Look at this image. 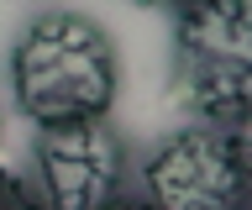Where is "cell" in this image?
<instances>
[{"label": "cell", "mask_w": 252, "mask_h": 210, "mask_svg": "<svg viewBox=\"0 0 252 210\" xmlns=\"http://www.w3.org/2000/svg\"><path fill=\"white\" fill-rule=\"evenodd\" d=\"M126 184V142L105 121L37 131V194L47 210H105Z\"/></svg>", "instance_id": "obj_4"}, {"label": "cell", "mask_w": 252, "mask_h": 210, "mask_svg": "<svg viewBox=\"0 0 252 210\" xmlns=\"http://www.w3.org/2000/svg\"><path fill=\"white\" fill-rule=\"evenodd\" d=\"M0 210H47V205H42V194H37L32 179L0 168Z\"/></svg>", "instance_id": "obj_5"}, {"label": "cell", "mask_w": 252, "mask_h": 210, "mask_svg": "<svg viewBox=\"0 0 252 210\" xmlns=\"http://www.w3.org/2000/svg\"><path fill=\"white\" fill-rule=\"evenodd\" d=\"M173 74L205 126H236L252 111V5H184L173 27Z\"/></svg>", "instance_id": "obj_2"}, {"label": "cell", "mask_w": 252, "mask_h": 210, "mask_svg": "<svg viewBox=\"0 0 252 210\" xmlns=\"http://www.w3.org/2000/svg\"><path fill=\"white\" fill-rule=\"evenodd\" d=\"M231 131V147H236V163H242V184H247V205H252V111L236 121V126H226Z\"/></svg>", "instance_id": "obj_6"}, {"label": "cell", "mask_w": 252, "mask_h": 210, "mask_svg": "<svg viewBox=\"0 0 252 210\" xmlns=\"http://www.w3.org/2000/svg\"><path fill=\"white\" fill-rule=\"evenodd\" d=\"M247 210H252V205H247Z\"/></svg>", "instance_id": "obj_8"}, {"label": "cell", "mask_w": 252, "mask_h": 210, "mask_svg": "<svg viewBox=\"0 0 252 210\" xmlns=\"http://www.w3.org/2000/svg\"><path fill=\"white\" fill-rule=\"evenodd\" d=\"M142 200L153 210H247V184L226 126H184L142 163Z\"/></svg>", "instance_id": "obj_3"}, {"label": "cell", "mask_w": 252, "mask_h": 210, "mask_svg": "<svg viewBox=\"0 0 252 210\" xmlns=\"http://www.w3.org/2000/svg\"><path fill=\"white\" fill-rule=\"evenodd\" d=\"M121 84L116 42L105 27L79 11H42L11 48V90L16 105L42 126L105 121Z\"/></svg>", "instance_id": "obj_1"}, {"label": "cell", "mask_w": 252, "mask_h": 210, "mask_svg": "<svg viewBox=\"0 0 252 210\" xmlns=\"http://www.w3.org/2000/svg\"><path fill=\"white\" fill-rule=\"evenodd\" d=\"M105 210H153V205H147V200H126V194H121V200H116V205H105Z\"/></svg>", "instance_id": "obj_7"}]
</instances>
